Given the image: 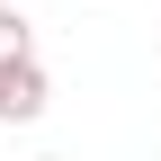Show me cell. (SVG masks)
Listing matches in <instances>:
<instances>
[{
    "label": "cell",
    "mask_w": 161,
    "mask_h": 161,
    "mask_svg": "<svg viewBox=\"0 0 161 161\" xmlns=\"http://www.w3.org/2000/svg\"><path fill=\"white\" fill-rule=\"evenodd\" d=\"M45 116V63H0V125H36Z\"/></svg>",
    "instance_id": "6da1fadb"
},
{
    "label": "cell",
    "mask_w": 161,
    "mask_h": 161,
    "mask_svg": "<svg viewBox=\"0 0 161 161\" xmlns=\"http://www.w3.org/2000/svg\"><path fill=\"white\" fill-rule=\"evenodd\" d=\"M36 54V36H27V18L18 9H0V63H27Z\"/></svg>",
    "instance_id": "7a4b0ae2"
}]
</instances>
